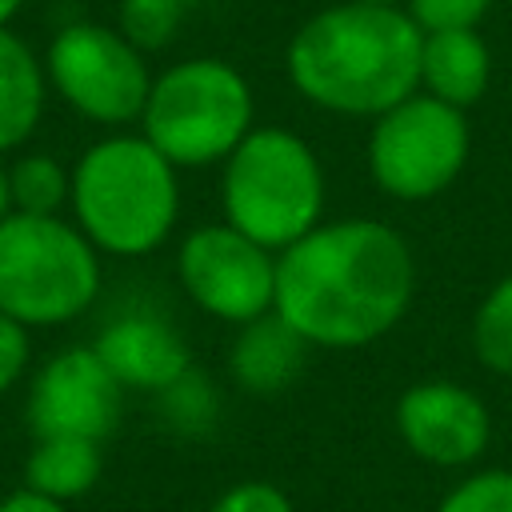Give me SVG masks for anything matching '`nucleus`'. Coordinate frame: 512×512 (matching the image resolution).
Listing matches in <instances>:
<instances>
[{
    "label": "nucleus",
    "mask_w": 512,
    "mask_h": 512,
    "mask_svg": "<svg viewBox=\"0 0 512 512\" xmlns=\"http://www.w3.org/2000/svg\"><path fill=\"white\" fill-rule=\"evenodd\" d=\"M144 140L168 164H212L236 152L252 132L248 80L212 56L172 64L152 80L144 104Z\"/></svg>",
    "instance_id": "nucleus-6"
},
{
    "label": "nucleus",
    "mask_w": 512,
    "mask_h": 512,
    "mask_svg": "<svg viewBox=\"0 0 512 512\" xmlns=\"http://www.w3.org/2000/svg\"><path fill=\"white\" fill-rule=\"evenodd\" d=\"M424 32L396 4H356L316 12L288 44L292 84L320 108L344 116H384L420 84Z\"/></svg>",
    "instance_id": "nucleus-2"
},
{
    "label": "nucleus",
    "mask_w": 512,
    "mask_h": 512,
    "mask_svg": "<svg viewBox=\"0 0 512 512\" xmlns=\"http://www.w3.org/2000/svg\"><path fill=\"white\" fill-rule=\"evenodd\" d=\"M492 0H408V16L420 32H460L484 20Z\"/></svg>",
    "instance_id": "nucleus-21"
},
{
    "label": "nucleus",
    "mask_w": 512,
    "mask_h": 512,
    "mask_svg": "<svg viewBox=\"0 0 512 512\" xmlns=\"http://www.w3.org/2000/svg\"><path fill=\"white\" fill-rule=\"evenodd\" d=\"M0 512H64V504L60 500H48V496H40L32 488H20V492H12V496L0 500Z\"/></svg>",
    "instance_id": "nucleus-24"
},
{
    "label": "nucleus",
    "mask_w": 512,
    "mask_h": 512,
    "mask_svg": "<svg viewBox=\"0 0 512 512\" xmlns=\"http://www.w3.org/2000/svg\"><path fill=\"white\" fill-rule=\"evenodd\" d=\"M440 512H512V472L496 468L464 480L456 492H448Z\"/></svg>",
    "instance_id": "nucleus-20"
},
{
    "label": "nucleus",
    "mask_w": 512,
    "mask_h": 512,
    "mask_svg": "<svg viewBox=\"0 0 512 512\" xmlns=\"http://www.w3.org/2000/svg\"><path fill=\"white\" fill-rule=\"evenodd\" d=\"M300 348H304V336H296L280 316H260L240 336L232 368L248 388L272 392L288 384L292 372L300 368Z\"/></svg>",
    "instance_id": "nucleus-16"
},
{
    "label": "nucleus",
    "mask_w": 512,
    "mask_h": 512,
    "mask_svg": "<svg viewBox=\"0 0 512 512\" xmlns=\"http://www.w3.org/2000/svg\"><path fill=\"white\" fill-rule=\"evenodd\" d=\"M176 164L144 136H108L72 168V208L80 232L116 256L152 252L176 220Z\"/></svg>",
    "instance_id": "nucleus-3"
},
{
    "label": "nucleus",
    "mask_w": 512,
    "mask_h": 512,
    "mask_svg": "<svg viewBox=\"0 0 512 512\" xmlns=\"http://www.w3.org/2000/svg\"><path fill=\"white\" fill-rule=\"evenodd\" d=\"M408 296V244L376 220L312 228L276 260V316L312 344H368L400 320Z\"/></svg>",
    "instance_id": "nucleus-1"
},
{
    "label": "nucleus",
    "mask_w": 512,
    "mask_h": 512,
    "mask_svg": "<svg viewBox=\"0 0 512 512\" xmlns=\"http://www.w3.org/2000/svg\"><path fill=\"white\" fill-rule=\"evenodd\" d=\"M100 476V440H80V436H44L36 440L24 480L32 492L48 500H72L84 496Z\"/></svg>",
    "instance_id": "nucleus-15"
},
{
    "label": "nucleus",
    "mask_w": 512,
    "mask_h": 512,
    "mask_svg": "<svg viewBox=\"0 0 512 512\" xmlns=\"http://www.w3.org/2000/svg\"><path fill=\"white\" fill-rule=\"evenodd\" d=\"M180 280L192 300L220 320H260L276 304V264L268 248L232 224L196 228L180 248Z\"/></svg>",
    "instance_id": "nucleus-9"
},
{
    "label": "nucleus",
    "mask_w": 512,
    "mask_h": 512,
    "mask_svg": "<svg viewBox=\"0 0 512 512\" xmlns=\"http://www.w3.org/2000/svg\"><path fill=\"white\" fill-rule=\"evenodd\" d=\"M408 448L432 464H468L488 444V412L460 384L428 380L400 396L396 408Z\"/></svg>",
    "instance_id": "nucleus-11"
},
{
    "label": "nucleus",
    "mask_w": 512,
    "mask_h": 512,
    "mask_svg": "<svg viewBox=\"0 0 512 512\" xmlns=\"http://www.w3.org/2000/svg\"><path fill=\"white\" fill-rule=\"evenodd\" d=\"M488 44L480 40L476 28H460V32H424V48H420V84L428 88V96L452 104V108H468L484 96L488 88Z\"/></svg>",
    "instance_id": "nucleus-13"
},
{
    "label": "nucleus",
    "mask_w": 512,
    "mask_h": 512,
    "mask_svg": "<svg viewBox=\"0 0 512 512\" xmlns=\"http://www.w3.org/2000/svg\"><path fill=\"white\" fill-rule=\"evenodd\" d=\"M356 4H396V0H356Z\"/></svg>",
    "instance_id": "nucleus-27"
},
{
    "label": "nucleus",
    "mask_w": 512,
    "mask_h": 512,
    "mask_svg": "<svg viewBox=\"0 0 512 512\" xmlns=\"http://www.w3.org/2000/svg\"><path fill=\"white\" fill-rule=\"evenodd\" d=\"M12 212V192H8V168L0 164V220Z\"/></svg>",
    "instance_id": "nucleus-25"
},
{
    "label": "nucleus",
    "mask_w": 512,
    "mask_h": 512,
    "mask_svg": "<svg viewBox=\"0 0 512 512\" xmlns=\"http://www.w3.org/2000/svg\"><path fill=\"white\" fill-rule=\"evenodd\" d=\"M212 512H292L288 496L272 484H240L232 492H224Z\"/></svg>",
    "instance_id": "nucleus-22"
},
{
    "label": "nucleus",
    "mask_w": 512,
    "mask_h": 512,
    "mask_svg": "<svg viewBox=\"0 0 512 512\" xmlns=\"http://www.w3.org/2000/svg\"><path fill=\"white\" fill-rule=\"evenodd\" d=\"M324 180L312 148L284 128H252L224 168V212L260 248H288L320 220Z\"/></svg>",
    "instance_id": "nucleus-4"
},
{
    "label": "nucleus",
    "mask_w": 512,
    "mask_h": 512,
    "mask_svg": "<svg viewBox=\"0 0 512 512\" xmlns=\"http://www.w3.org/2000/svg\"><path fill=\"white\" fill-rule=\"evenodd\" d=\"M96 356L120 380V388L168 392L188 376V348L160 316H120L96 336Z\"/></svg>",
    "instance_id": "nucleus-12"
},
{
    "label": "nucleus",
    "mask_w": 512,
    "mask_h": 512,
    "mask_svg": "<svg viewBox=\"0 0 512 512\" xmlns=\"http://www.w3.org/2000/svg\"><path fill=\"white\" fill-rule=\"evenodd\" d=\"M44 112V64L8 28H0V152L24 144Z\"/></svg>",
    "instance_id": "nucleus-14"
},
{
    "label": "nucleus",
    "mask_w": 512,
    "mask_h": 512,
    "mask_svg": "<svg viewBox=\"0 0 512 512\" xmlns=\"http://www.w3.org/2000/svg\"><path fill=\"white\" fill-rule=\"evenodd\" d=\"M476 352L488 368L512 372V276L500 280L476 312Z\"/></svg>",
    "instance_id": "nucleus-18"
},
{
    "label": "nucleus",
    "mask_w": 512,
    "mask_h": 512,
    "mask_svg": "<svg viewBox=\"0 0 512 512\" xmlns=\"http://www.w3.org/2000/svg\"><path fill=\"white\" fill-rule=\"evenodd\" d=\"M12 212L24 216H56V208L72 196V176L52 156H20L8 168Z\"/></svg>",
    "instance_id": "nucleus-17"
},
{
    "label": "nucleus",
    "mask_w": 512,
    "mask_h": 512,
    "mask_svg": "<svg viewBox=\"0 0 512 512\" xmlns=\"http://www.w3.org/2000/svg\"><path fill=\"white\" fill-rule=\"evenodd\" d=\"M120 392V380L108 372L96 348H68L36 372L28 392V424L36 440H104L120 420Z\"/></svg>",
    "instance_id": "nucleus-10"
},
{
    "label": "nucleus",
    "mask_w": 512,
    "mask_h": 512,
    "mask_svg": "<svg viewBox=\"0 0 512 512\" xmlns=\"http://www.w3.org/2000/svg\"><path fill=\"white\" fill-rule=\"evenodd\" d=\"M28 364V328L0 312V392H8Z\"/></svg>",
    "instance_id": "nucleus-23"
},
{
    "label": "nucleus",
    "mask_w": 512,
    "mask_h": 512,
    "mask_svg": "<svg viewBox=\"0 0 512 512\" xmlns=\"http://www.w3.org/2000/svg\"><path fill=\"white\" fill-rule=\"evenodd\" d=\"M44 72L52 88L96 124H128L144 116L152 76L144 52L104 24H68L48 44Z\"/></svg>",
    "instance_id": "nucleus-8"
},
{
    "label": "nucleus",
    "mask_w": 512,
    "mask_h": 512,
    "mask_svg": "<svg viewBox=\"0 0 512 512\" xmlns=\"http://www.w3.org/2000/svg\"><path fill=\"white\" fill-rule=\"evenodd\" d=\"M100 288L92 240L60 216L0 220V312L24 328L76 320Z\"/></svg>",
    "instance_id": "nucleus-5"
},
{
    "label": "nucleus",
    "mask_w": 512,
    "mask_h": 512,
    "mask_svg": "<svg viewBox=\"0 0 512 512\" xmlns=\"http://www.w3.org/2000/svg\"><path fill=\"white\" fill-rule=\"evenodd\" d=\"M20 4H24V0H0V28H8V20L20 12Z\"/></svg>",
    "instance_id": "nucleus-26"
},
{
    "label": "nucleus",
    "mask_w": 512,
    "mask_h": 512,
    "mask_svg": "<svg viewBox=\"0 0 512 512\" xmlns=\"http://www.w3.org/2000/svg\"><path fill=\"white\" fill-rule=\"evenodd\" d=\"M468 160V120L436 96H408L376 116L368 140L372 180L400 200H428L444 192Z\"/></svg>",
    "instance_id": "nucleus-7"
},
{
    "label": "nucleus",
    "mask_w": 512,
    "mask_h": 512,
    "mask_svg": "<svg viewBox=\"0 0 512 512\" xmlns=\"http://www.w3.org/2000/svg\"><path fill=\"white\" fill-rule=\"evenodd\" d=\"M188 0H120V32L144 52L172 40Z\"/></svg>",
    "instance_id": "nucleus-19"
}]
</instances>
